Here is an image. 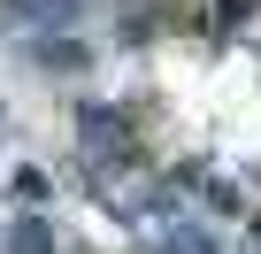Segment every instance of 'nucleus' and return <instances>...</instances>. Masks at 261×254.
<instances>
[{"label": "nucleus", "instance_id": "3", "mask_svg": "<svg viewBox=\"0 0 261 254\" xmlns=\"http://www.w3.org/2000/svg\"><path fill=\"white\" fill-rule=\"evenodd\" d=\"M8 254H54V231H46L39 216H16V231H8Z\"/></svg>", "mask_w": 261, "mask_h": 254}, {"label": "nucleus", "instance_id": "4", "mask_svg": "<svg viewBox=\"0 0 261 254\" xmlns=\"http://www.w3.org/2000/svg\"><path fill=\"white\" fill-rule=\"evenodd\" d=\"M223 16H246V0H223Z\"/></svg>", "mask_w": 261, "mask_h": 254}, {"label": "nucleus", "instance_id": "1", "mask_svg": "<svg viewBox=\"0 0 261 254\" xmlns=\"http://www.w3.org/2000/svg\"><path fill=\"white\" fill-rule=\"evenodd\" d=\"M77 0H8V24H69Z\"/></svg>", "mask_w": 261, "mask_h": 254}, {"label": "nucleus", "instance_id": "2", "mask_svg": "<svg viewBox=\"0 0 261 254\" xmlns=\"http://www.w3.org/2000/svg\"><path fill=\"white\" fill-rule=\"evenodd\" d=\"M162 254H223V246H215V231H207V223H169Z\"/></svg>", "mask_w": 261, "mask_h": 254}]
</instances>
